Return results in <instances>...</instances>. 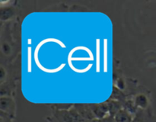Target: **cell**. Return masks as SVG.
Masks as SVG:
<instances>
[{"instance_id": "1", "label": "cell", "mask_w": 156, "mask_h": 122, "mask_svg": "<svg viewBox=\"0 0 156 122\" xmlns=\"http://www.w3.org/2000/svg\"><path fill=\"white\" fill-rule=\"evenodd\" d=\"M47 42H56L58 44H59V45L61 46L62 47H63V48H65L66 47V45L63 44V43L62 42V41H59V40L57 39H55V38H47V39L44 40V41H41V42L39 43V44H38L37 46L36 49H35V51H34V60H35V63H36V64L37 65V66L39 67L40 69H41V70H43V71L46 72V73H57V72H59V70H62V68H63L64 66H66V64H62L61 66H59L58 68L56 69H54V70H48V69L45 68V67L43 66L41 64V63H40L39 59H38V52H39V50L40 48L41 47V46L44 45L45 43Z\"/></svg>"}, {"instance_id": "2", "label": "cell", "mask_w": 156, "mask_h": 122, "mask_svg": "<svg viewBox=\"0 0 156 122\" xmlns=\"http://www.w3.org/2000/svg\"><path fill=\"white\" fill-rule=\"evenodd\" d=\"M96 72H100V40H96Z\"/></svg>"}, {"instance_id": "3", "label": "cell", "mask_w": 156, "mask_h": 122, "mask_svg": "<svg viewBox=\"0 0 156 122\" xmlns=\"http://www.w3.org/2000/svg\"><path fill=\"white\" fill-rule=\"evenodd\" d=\"M104 71L108 72V40L105 39V50H104Z\"/></svg>"}, {"instance_id": "4", "label": "cell", "mask_w": 156, "mask_h": 122, "mask_svg": "<svg viewBox=\"0 0 156 122\" xmlns=\"http://www.w3.org/2000/svg\"><path fill=\"white\" fill-rule=\"evenodd\" d=\"M68 63H69V66L70 68L72 69V70H73V71L76 72V73H86V72H88V70H90V69L92 67V63L91 64H89V65L88 66V67L85 69H83V70H78V69H76V67L74 66L73 65V63H72V60L71 59H68Z\"/></svg>"}, {"instance_id": "5", "label": "cell", "mask_w": 156, "mask_h": 122, "mask_svg": "<svg viewBox=\"0 0 156 122\" xmlns=\"http://www.w3.org/2000/svg\"><path fill=\"white\" fill-rule=\"evenodd\" d=\"M28 61H27V71L28 73L31 72V48L28 47Z\"/></svg>"}, {"instance_id": "6", "label": "cell", "mask_w": 156, "mask_h": 122, "mask_svg": "<svg viewBox=\"0 0 156 122\" xmlns=\"http://www.w3.org/2000/svg\"><path fill=\"white\" fill-rule=\"evenodd\" d=\"M27 44H31V39H30V38H29V39H28V43H27Z\"/></svg>"}]
</instances>
